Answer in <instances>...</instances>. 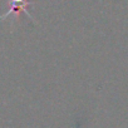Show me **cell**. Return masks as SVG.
Returning <instances> with one entry per match:
<instances>
[{
	"instance_id": "cell-1",
	"label": "cell",
	"mask_w": 128,
	"mask_h": 128,
	"mask_svg": "<svg viewBox=\"0 0 128 128\" xmlns=\"http://www.w3.org/2000/svg\"><path fill=\"white\" fill-rule=\"evenodd\" d=\"M10 3H12L10 9H9L4 15L0 16V20H4V19H5L6 16H9L10 14H15V15L18 16L20 12H24L30 19H33L32 15L29 14V12L26 10V8L30 5V2H29V0H10Z\"/></svg>"
}]
</instances>
